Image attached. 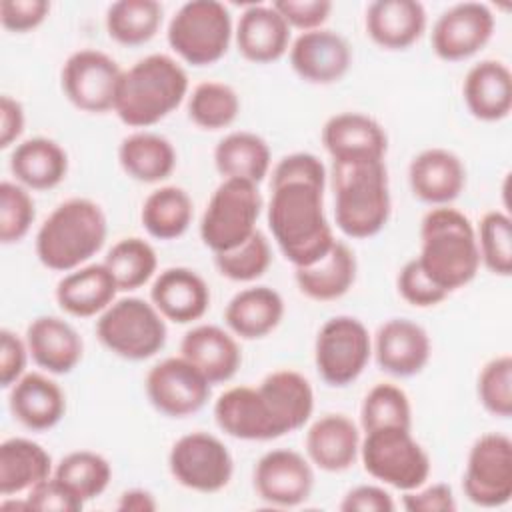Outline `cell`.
I'll return each mask as SVG.
<instances>
[{
  "label": "cell",
  "instance_id": "obj_1",
  "mask_svg": "<svg viewBox=\"0 0 512 512\" xmlns=\"http://www.w3.org/2000/svg\"><path fill=\"white\" fill-rule=\"evenodd\" d=\"M270 190L268 228L284 258L294 268L320 260L336 242L324 214V186L296 180Z\"/></svg>",
  "mask_w": 512,
  "mask_h": 512
},
{
  "label": "cell",
  "instance_id": "obj_2",
  "mask_svg": "<svg viewBox=\"0 0 512 512\" xmlns=\"http://www.w3.org/2000/svg\"><path fill=\"white\" fill-rule=\"evenodd\" d=\"M416 260L424 274L448 294L470 284L482 266L470 218L450 206L428 210L420 222Z\"/></svg>",
  "mask_w": 512,
  "mask_h": 512
},
{
  "label": "cell",
  "instance_id": "obj_3",
  "mask_svg": "<svg viewBox=\"0 0 512 512\" xmlns=\"http://www.w3.org/2000/svg\"><path fill=\"white\" fill-rule=\"evenodd\" d=\"M188 94V74L168 54H150L124 70L114 114L130 128H148L174 112Z\"/></svg>",
  "mask_w": 512,
  "mask_h": 512
},
{
  "label": "cell",
  "instance_id": "obj_4",
  "mask_svg": "<svg viewBox=\"0 0 512 512\" xmlns=\"http://www.w3.org/2000/svg\"><path fill=\"white\" fill-rule=\"evenodd\" d=\"M108 234L106 214L90 198L58 204L36 232L38 260L56 272H72L102 250Z\"/></svg>",
  "mask_w": 512,
  "mask_h": 512
},
{
  "label": "cell",
  "instance_id": "obj_5",
  "mask_svg": "<svg viewBox=\"0 0 512 512\" xmlns=\"http://www.w3.org/2000/svg\"><path fill=\"white\" fill-rule=\"evenodd\" d=\"M334 218L350 238H372L390 220L392 198L384 162L332 164Z\"/></svg>",
  "mask_w": 512,
  "mask_h": 512
},
{
  "label": "cell",
  "instance_id": "obj_6",
  "mask_svg": "<svg viewBox=\"0 0 512 512\" xmlns=\"http://www.w3.org/2000/svg\"><path fill=\"white\" fill-rule=\"evenodd\" d=\"M96 336L114 356L132 362L148 360L166 344V318L152 302L138 296L116 298L98 316Z\"/></svg>",
  "mask_w": 512,
  "mask_h": 512
},
{
  "label": "cell",
  "instance_id": "obj_7",
  "mask_svg": "<svg viewBox=\"0 0 512 512\" xmlns=\"http://www.w3.org/2000/svg\"><path fill=\"white\" fill-rule=\"evenodd\" d=\"M358 458L368 476L402 492L420 488L430 476V456L412 436V428L384 426L364 432Z\"/></svg>",
  "mask_w": 512,
  "mask_h": 512
},
{
  "label": "cell",
  "instance_id": "obj_8",
  "mask_svg": "<svg viewBox=\"0 0 512 512\" xmlns=\"http://www.w3.org/2000/svg\"><path fill=\"white\" fill-rule=\"evenodd\" d=\"M234 36L230 10L218 0H190L182 4L168 24L170 48L192 66L218 62Z\"/></svg>",
  "mask_w": 512,
  "mask_h": 512
},
{
  "label": "cell",
  "instance_id": "obj_9",
  "mask_svg": "<svg viewBox=\"0 0 512 512\" xmlns=\"http://www.w3.org/2000/svg\"><path fill=\"white\" fill-rule=\"evenodd\" d=\"M262 196L258 184L226 178L212 192L200 220V238L214 254L248 240L258 228Z\"/></svg>",
  "mask_w": 512,
  "mask_h": 512
},
{
  "label": "cell",
  "instance_id": "obj_10",
  "mask_svg": "<svg viewBox=\"0 0 512 512\" xmlns=\"http://www.w3.org/2000/svg\"><path fill=\"white\" fill-rule=\"evenodd\" d=\"M372 338L354 316H334L322 324L314 342V364L320 378L336 388L352 384L368 366Z\"/></svg>",
  "mask_w": 512,
  "mask_h": 512
},
{
  "label": "cell",
  "instance_id": "obj_11",
  "mask_svg": "<svg viewBox=\"0 0 512 512\" xmlns=\"http://www.w3.org/2000/svg\"><path fill=\"white\" fill-rule=\"evenodd\" d=\"M168 468L180 486L202 494H214L226 488L232 480L234 460L220 438L196 430L180 436L172 444Z\"/></svg>",
  "mask_w": 512,
  "mask_h": 512
},
{
  "label": "cell",
  "instance_id": "obj_12",
  "mask_svg": "<svg viewBox=\"0 0 512 512\" xmlns=\"http://www.w3.org/2000/svg\"><path fill=\"white\" fill-rule=\"evenodd\" d=\"M464 496L482 508H500L512 498V440L488 432L474 440L462 478Z\"/></svg>",
  "mask_w": 512,
  "mask_h": 512
},
{
  "label": "cell",
  "instance_id": "obj_13",
  "mask_svg": "<svg viewBox=\"0 0 512 512\" xmlns=\"http://www.w3.org/2000/svg\"><path fill=\"white\" fill-rule=\"evenodd\" d=\"M124 70L106 52L82 48L70 54L62 66V92L82 112L104 114L114 110Z\"/></svg>",
  "mask_w": 512,
  "mask_h": 512
},
{
  "label": "cell",
  "instance_id": "obj_14",
  "mask_svg": "<svg viewBox=\"0 0 512 512\" xmlns=\"http://www.w3.org/2000/svg\"><path fill=\"white\" fill-rule=\"evenodd\" d=\"M210 382L184 356H172L154 364L146 374V396L164 416L186 418L204 408L210 398Z\"/></svg>",
  "mask_w": 512,
  "mask_h": 512
},
{
  "label": "cell",
  "instance_id": "obj_15",
  "mask_svg": "<svg viewBox=\"0 0 512 512\" xmlns=\"http://www.w3.org/2000/svg\"><path fill=\"white\" fill-rule=\"evenodd\" d=\"M494 14L482 2H458L432 26V50L440 60L460 62L478 54L494 34Z\"/></svg>",
  "mask_w": 512,
  "mask_h": 512
},
{
  "label": "cell",
  "instance_id": "obj_16",
  "mask_svg": "<svg viewBox=\"0 0 512 512\" xmlns=\"http://www.w3.org/2000/svg\"><path fill=\"white\" fill-rule=\"evenodd\" d=\"M314 488V470L300 452L276 448L266 452L254 468V490L272 506H298Z\"/></svg>",
  "mask_w": 512,
  "mask_h": 512
},
{
  "label": "cell",
  "instance_id": "obj_17",
  "mask_svg": "<svg viewBox=\"0 0 512 512\" xmlns=\"http://www.w3.org/2000/svg\"><path fill=\"white\" fill-rule=\"evenodd\" d=\"M322 144L332 164L384 162L388 152L384 128L360 112H340L328 118L322 128Z\"/></svg>",
  "mask_w": 512,
  "mask_h": 512
},
{
  "label": "cell",
  "instance_id": "obj_18",
  "mask_svg": "<svg viewBox=\"0 0 512 512\" xmlns=\"http://www.w3.org/2000/svg\"><path fill=\"white\" fill-rule=\"evenodd\" d=\"M372 354L386 374L410 378L420 374L428 364L432 344L428 332L414 320L390 318L378 328Z\"/></svg>",
  "mask_w": 512,
  "mask_h": 512
},
{
  "label": "cell",
  "instance_id": "obj_19",
  "mask_svg": "<svg viewBox=\"0 0 512 512\" xmlns=\"http://www.w3.org/2000/svg\"><path fill=\"white\" fill-rule=\"evenodd\" d=\"M288 52L292 70L310 84L338 82L352 64L348 42L338 32L326 28L300 32Z\"/></svg>",
  "mask_w": 512,
  "mask_h": 512
},
{
  "label": "cell",
  "instance_id": "obj_20",
  "mask_svg": "<svg viewBox=\"0 0 512 512\" xmlns=\"http://www.w3.org/2000/svg\"><path fill=\"white\" fill-rule=\"evenodd\" d=\"M412 194L432 206H448L466 186L462 160L446 148H426L408 166Z\"/></svg>",
  "mask_w": 512,
  "mask_h": 512
},
{
  "label": "cell",
  "instance_id": "obj_21",
  "mask_svg": "<svg viewBox=\"0 0 512 512\" xmlns=\"http://www.w3.org/2000/svg\"><path fill=\"white\" fill-rule=\"evenodd\" d=\"M150 302L166 320L190 324L200 320L210 308V290L196 270L172 266L154 278Z\"/></svg>",
  "mask_w": 512,
  "mask_h": 512
},
{
  "label": "cell",
  "instance_id": "obj_22",
  "mask_svg": "<svg viewBox=\"0 0 512 512\" xmlns=\"http://www.w3.org/2000/svg\"><path fill=\"white\" fill-rule=\"evenodd\" d=\"M214 420L224 434L238 440L280 438L264 396L252 386H234L222 392L214 402Z\"/></svg>",
  "mask_w": 512,
  "mask_h": 512
},
{
  "label": "cell",
  "instance_id": "obj_23",
  "mask_svg": "<svg viewBox=\"0 0 512 512\" xmlns=\"http://www.w3.org/2000/svg\"><path fill=\"white\" fill-rule=\"evenodd\" d=\"M290 30L272 4H252L240 14L234 40L246 60L270 64L290 50Z\"/></svg>",
  "mask_w": 512,
  "mask_h": 512
},
{
  "label": "cell",
  "instance_id": "obj_24",
  "mask_svg": "<svg viewBox=\"0 0 512 512\" xmlns=\"http://www.w3.org/2000/svg\"><path fill=\"white\" fill-rule=\"evenodd\" d=\"M26 346L36 366L48 374H68L82 360L84 342L76 328L58 316H38L26 328Z\"/></svg>",
  "mask_w": 512,
  "mask_h": 512
},
{
  "label": "cell",
  "instance_id": "obj_25",
  "mask_svg": "<svg viewBox=\"0 0 512 512\" xmlns=\"http://www.w3.org/2000/svg\"><path fill=\"white\" fill-rule=\"evenodd\" d=\"M360 430L344 414H324L306 430L308 460L324 472H344L360 456Z\"/></svg>",
  "mask_w": 512,
  "mask_h": 512
},
{
  "label": "cell",
  "instance_id": "obj_26",
  "mask_svg": "<svg viewBox=\"0 0 512 512\" xmlns=\"http://www.w3.org/2000/svg\"><path fill=\"white\" fill-rule=\"evenodd\" d=\"M180 356L196 366L210 384L230 380L242 364L236 338L216 324H200L188 330L180 342Z\"/></svg>",
  "mask_w": 512,
  "mask_h": 512
},
{
  "label": "cell",
  "instance_id": "obj_27",
  "mask_svg": "<svg viewBox=\"0 0 512 512\" xmlns=\"http://www.w3.org/2000/svg\"><path fill=\"white\" fill-rule=\"evenodd\" d=\"M462 98L468 112L482 122L504 120L512 110V74L500 60H480L464 78Z\"/></svg>",
  "mask_w": 512,
  "mask_h": 512
},
{
  "label": "cell",
  "instance_id": "obj_28",
  "mask_svg": "<svg viewBox=\"0 0 512 512\" xmlns=\"http://www.w3.org/2000/svg\"><path fill=\"white\" fill-rule=\"evenodd\" d=\"M366 34L384 50H406L426 30L418 0H376L366 8Z\"/></svg>",
  "mask_w": 512,
  "mask_h": 512
},
{
  "label": "cell",
  "instance_id": "obj_29",
  "mask_svg": "<svg viewBox=\"0 0 512 512\" xmlns=\"http://www.w3.org/2000/svg\"><path fill=\"white\" fill-rule=\"evenodd\" d=\"M10 412L28 430H50L66 412V396L62 388L40 372H26L10 388Z\"/></svg>",
  "mask_w": 512,
  "mask_h": 512
},
{
  "label": "cell",
  "instance_id": "obj_30",
  "mask_svg": "<svg viewBox=\"0 0 512 512\" xmlns=\"http://www.w3.org/2000/svg\"><path fill=\"white\" fill-rule=\"evenodd\" d=\"M280 436L300 430L314 412V390L296 370L270 372L258 386Z\"/></svg>",
  "mask_w": 512,
  "mask_h": 512
},
{
  "label": "cell",
  "instance_id": "obj_31",
  "mask_svg": "<svg viewBox=\"0 0 512 512\" xmlns=\"http://www.w3.org/2000/svg\"><path fill=\"white\" fill-rule=\"evenodd\" d=\"M118 284L102 264H88L68 272L56 286L58 306L76 318L100 316L118 294Z\"/></svg>",
  "mask_w": 512,
  "mask_h": 512
},
{
  "label": "cell",
  "instance_id": "obj_32",
  "mask_svg": "<svg viewBox=\"0 0 512 512\" xmlns=\"http://www.w3.org/2000/svg\"><path fill=\"white\" fill-rule=\"evenodd\" d=\"M284 300L270 286H250L236 292L224 310V322L242 340H258L278 328Z\"/></svg>",
  "mask_w": 512,
  "mask_h": 512
},
{
  "label": "cell",
  "instance_id": "obj_33",
  "mask_svg": "<svg viewBox=\"0 0 512 512\" xmlns=\"http://www.w3.org/2000/svg\"><path fill=\"white\" fill-rule=\"evenodd\" d=\"M356 256L340 240L316 262L294 268L298 290L310 300L330 302L342 298L356 280Z\"/></svg>",
  "mask_w": 512,
  "mask_h": 512
},
{
  "label": "cell",
  "instance_id": "obj_34",
  "mask_svg": "<svg viewBox=\"0 0 512 512\" xmlns=\"http://www.w3.org/2000/svg\"><path fill=\"white\" fill-rule=\"evenodd\" d=\"M10 170L16 182L30 190L56 188L68 174V154L52 138L34 136L14 146Z\"/></svg>",
  "mask_w": 512,
  "mask_h": 512
},
{
  "label": "cell",
  "instance_id": "obj_35",
  "mask_svg": "<svg viewBox=\"0 0 512 512\" xmlns=\"http://www.w3.org/2000/svg\"><path fill=\"white\" fill-rule=\"evenodd\" d=\"M52 476L50 454L30 438H6L0 444V494L10 498L28 492Z\"/></svg>",
  "mask_w": 512,
  "mask_h": 512
},
{
  "label": "cell",
  "instance_id": "obj_36",
  "mask_svg": "<svg viewBox=\"0 0 512 512\" xmlns=\"http://www.w3.org/2000/svg\"><path fill=\"white\" fill-rule=\"evenodd\" d=\"M176 160L172 142L148 130L128 134L118 146V162L122 170L132 180L144 184L166 180L174 172Z\"/></svg>",
  "mask_w": 512,
  "mask_h": 512
},
{
  "label": "cell",
  "instance_id": "obj_37",
  "mask_svg": "<svg viewBox=\"0 0 512 512\" xmlns=\"http://www.w3.org/2000/svg\"><path fill=\"white\" fill-rule=\"evenodd\" d=\"M214 164L220 176L260 184L272 164L268 142L246 130L226 134L214 148Z\"/></svg>",
  "mask_w": 512,
  "mask_h": 512
},
{
  "label": "cell",
  "instance_id": "obj_38",
  "mask_svg": "<svg viewBox=\"0 0 512 512\" xmlns=\"http://www.w3.org/2000/svg\"><path fill=\"white\" fill-rule=\"evenodd\" d=\"M194 204L180 186H160L152 190L140 210L144 230L156 240L180 238L192 224Z\"/></svg>",
  "mask_w": 512,
  "mask_h": 512
},
{
  "label": "cell",
  "instance_id": "obj_39",
  "mask_svg": "<svg viewBox=\"0 0 512 512\" xmlns=\"http://www.w3.org/2000/svg\"><path fill=\"white\" fill-rule=\"evenodd\" d=\"M162 24V6L156 0H118L106 10V32L122 46L150 42Z\"/></svg>",
  "mask_w": 512,
  "mask_h": 512
},
{
  "label": "cell",
  "instance_id": "obj_40",
  "mask_svg": "<svg viewBox=\"0 0 512 512\" xmlns=\"http://www.w3.org/2000/svg\"><path fill=\"white\" fill-rule=\"evenodd\" d=\"M104 266L114 276L118 290L130 292L142 288L158 268V256L150 242L138 236L118 240L106 254Z\"/></svg>",
  "mask_w": 512,
  "mask_h": 512
},
{
  "label": "cell",
  "instance_id": "obj_41",
  "mask_svg": "<svg viewBox=\"0 0 512 512\" xmlns=\"http://www.w3.org/2000/svg\"><path fill=\"white\" fill-rule=\"evenodd\" d=\"M54 476L80 500L88 502L108 488L112 480V466L98 452L74 450L56 464Z\"/></svg>",
  "mask_w": 512,
  "mask_h": 512
},
{
  "label": "cell",
  "instance_id": "obj_42",
  "mask_svg": "<svg viewBox=\"0 0 512 512\" xmlns=\"http://www.w3.org/2000/svg\"><path fill=\"white\" fill-rule=\"evenodd\" d=\"M240 112L236 90L224 82H200L188 96V118L202 130L228 128Z\"/></svg>",
  "mask_w": 512,
  "mask_h": 512
},
{
  "label": "cell",
  "instance_id": "obj_43",
  "mask_svg": "<svg viewBox=\"0 0 512 512\" xmlns=\"http://www.w3.org/2000/svg\"><path fill=\"white\" fill-rule=\"evenodd\" d=\"M360 426L364 432L384 426L412 428V406L408 394L388 382L372 386L360 406Z\"/></svg>",
  "mask_w": 512,
  "mask_h": 512
},
{
  "label": "cell",
  "instance_id": "obj_44",
  "mask_svg": "<svg viewBox=\"0 0 512 512\" xmlns=\"http://www.w3.org/2000/svg\"><path fill=\"white\" fill-rule=\"evenodd\" d=\"M480 264L496 276L512 274V220L500 210L486 212L476 228Z\"/></svg>",
  "mask_w": 512,
  "mask_h": 512
},
{
  "label": "cell",
  "instance_id": "obj_45",
  "mask_svg": "<svg viewBox=\"0 0 512 512\" xmlns=\"http://www.w3.org/2000/svg\"><path fill=\"white\" fill-rule=\"evenodd\" d=\"M272 250L268 238L256 230L248 240L232 250L214 254V264L220 276L232 282H252L264 276L270 268Z\"/></svg>",
  "mask_w": 512,
  "mask_h": 512
},
{
  "label": "cell",
  "instance_id": "obj_46",
  "mask_svg": "<svg viewBox=\"0 0 512 512\" xmlns=\"http://www.w3.org/2000/svg\"><path fill=\"white\" fill-rule=\"evenodd\" d=\"M476 394L482 408L496 418L512 414V356L500 354L484 364L478 374Z\"/></svg>",
  "mask_w": 512,
  "mask_h": 512
},
{
  "label": "cell",
  "instance_id": "obj_47",
  "mask_svg": "<svg viewBox=\"0 0 512 512\" xmlns=\"http://www.w3.org/2000/svg\"><path fill=\"white\" fill-rule=\"evenodd\" d=\"M34 200L18 182H0V240L2 244L20 242L34 222Z\"/></svg>",
  "mask_w": 512,
  "mask_h": 512
},
{
  "label": "cell",
  "instance_id": "obj_48",
  "mask_svg": "<svg viewBox=\"0 0 512 512\" xmlns=\"http://www.w3.org/2000/svg\"><path fill=\"white\" fill-rule=\"evenodd\" d=\"M396 288H398V294L412 306L416 308H430V306H436L440 304L448 292H444L440 286H436L426 274L424 270L420 268L418 260L412 258L408 260L400 272H398V278H396Z\"/></svg>",
  "mask_w": 512,
  "mask_h": 512
},
{
  "label": "cell",
  "instance_id": "obj_49",
  "mask_svg": "<svg viewBox=\"0 0 512 512\" xmlns=\"http://www.w3.org/2000/svg\"><path fill=\"white\" fill-rule=\"evenodd\" d=\"M28 510L42 512H78L84 508V500H80L66 484H62L54 474L26 492Z\"/></svg>",
  "mask_w": 512,
  "mask_h": 512
},
{
  "label": "cell",
  "instance_id": "obj_50",
  "mask_svg": "<svg viewBox=\"0 0 512 512\" xmlns=\"http://www.w3.org/2000/svg\"><path fill=\"white\" fill-rule=\"evenodd\" d=\"M272 6L290 28L300 32L322 28L332 12L330 0H276Z\"/></svg>",
  "mask_w": 512,
  "mask_h": 512
},
{
  "label": "cell",
  "instance_id": "obj_51",
  "mask_svg": "<svg viewBox=\"0 0 512 512\" xmlns=\"http://www.w3.org/2000/svg\"><path fill=\"white\" fill-rule=\"evenodd\" d=\"M296 180L326 186V168L322 160L310 152H294L278 160V164L272 170L270 186Z\"/></svg>",
  "mask_w": 512,
  "mask_h": 512
},
{
  "label": "cell",
  "instance_id": "obj_52",
  "mask_svg": "<svg viewBox=\"0 0 512 512\" xmlns=\"http://www.w3.org/2000/svg\"><path fill=\"white\" fill-rule=\"evenodd\" d=\"M50 12L46 0H2L0 2V24L16 34L38 28Z\"/></svg>",
  "mask_w": 512,
  "mask_h": 512
},
{
  "label": "cell",
  "instance_id": "obj_53",
  "mask_svg": "<svg viewBox=\"0 0 512 512\" xmlns=\"http://www.w3.org/2000/svg\"><path fill=\"white\" fill-rule=\"evenodd\" d=\"M30 352L26 340L18 338L12 330H0V386L12 388L26 374V360Z\"/></svg>",
  "mask_w": 512,
  "mask_h": 512
},
{
  "label": "cell",
  "instance_id": "obj_54",
  "mask_svg": "<svg viewBox=\"0 0 512 512\" xmlns=\"http://www.w3.org/2000/svg\"><path fill=\"white\" fill-rule=\"evenodd\" d=\"M402 506L408 512H454L456 498L448 484L436 482L430 486H420L404 492Z\"/></svg>",
  "mask_w": 512,
  "mask_h": 512
},
{
  "label": "cell",
  "instance_id": "obj_55",
  "mask_svg": "<svg viewBox=\"0 0 512 512\" xmlns=\"http://www.w3.org/2000/svg\"><path fill=\"white\" fill-rule=\"evenodd\" d=\"M394 508L396 504L390 492L374 484L354 486L340 502L342 512H392Z\"/></svg>",
  "mask_w": 512,
  "mask_h": 512
},
{
  "label": "cell",
  "instance_id": "obj_56",
  "mask_svg": "<svg viewBox=\"0 0 512 512\" xmlns=\"http://www.w3.org/2000/svg\"><path fill=\"white\" fill-rule=\"evenodd\" d=\"M24 124H26V116H24L22 104L8 94L0 96V148L2 150L10 148L14 142L20 140L24 132Z\"/></svg>",
  "mask_w": 512,
  "mask_h": 512
},
{
  "label": "cell",
  "instance_id": "obj_57",
  "mask_svg": "<svg viewBox=\"0 0 512 512\" xmlns=\"http://www.w3.org/2000/svg\"><path fill=\"white\" fill-rule=\"evenodd\" d=\"M156 506L158 504L148 490L130 488V490L122 492L116 508L122 512H152V510H156Z\"/></svg>",
  "mask_w": 512,
  "mask_h": 512
}]
</instances>
